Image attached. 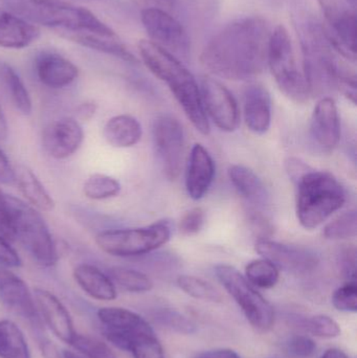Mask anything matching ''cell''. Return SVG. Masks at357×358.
<instances>
[{
    "instance_id": "obj_1",
    "label": "cell",
    "mask_w": 357,
    "mask_h": 358,
    "mask_svg": "<svg viewBox=\"0 0 357 358\" xmlns=\"http://www.w3.org/2000/svg\"><path fill=\"white\" fill-rule=\"evenodd\" d=\"M272 33V25L262 17L235 19L221 27L205 44L201 52V64L222 79H252L268 66Z\"/></svg>"
},
{
    "instance_id": "obj_2",
    "label": "cell",
    "mask_w": 357,
    "mask_h": 358,
    "mask_svg": "<svg viewBox=\"0 0 357 358\" xmlns=\"http://www.w3.org/2000/svg\"><path fill=\"white\" fill-rule=\"evenodd\" d=\"M297 27L303 54V75L310 96H328L339 90L342 78L352 73L344 62L348 60L337 52L326 27L316 19H300Z\"/></svg>"
},
{
    "instance_id": "obj_3",
    "label": "cell",
    "mask_w": 357,
    "mask_h": 358,
    "mask_svg": "<svg viewBox=\"0 0 357 358\" xmlns=\"http://www.w3.org/2000/svg\"><path fill=\"white\" fill-rule=\"evenodd\" d=\"M138 52L147 69L167 84L195 129L207 136L209 119L203 108L201 88L192 73L177 57L150 40H142L138 43Z\"/></svg>"
},
{
    "instance_id": "obj_4",
    "label": "cell",
    "mask_w": 357,
    "mask_h": 358,
    "mask_svg": "<svg viewBox=\"0 0 357 358\" xmlns=\"http://www.w3.org/2000/svg\"><path fill=\"white\" fill-rule=\"evenodd\" d=\"M8 12L33 24L69 31H87L104 37L117 34L87 8L62 0H0Z\"/></svg>"
},
{
    "instance_id": "obj_5",
    "label": "cell",
    "mask_w": 357,
    "mask_h": 358,
    "mask_svg": "<svg viewBox=\"0 0 357 358\" xmlns=\"http://www.w3.org/2000/svg\"><path fill=\"white\" fill-rule=\"evenodd\" d=\"M295 183L296 213L304 229H316L345 204V189L329 172L310 168Z\"/></svg>"
},
{
    "instance_id": "obj_6",
    "label": "cell",
    "mask_w": 357,
    "mask_h": 358,
    "mask_svg": "<svg viewBox=\"0 0 357 358\" xmlns=\"http://www.w3.org/2000/svg\"><path fill=\"white\" fill-rule=\"evenodd\" d=\"M14 229L15 241H19L25 252L42 267H52L58 263L56 243L41 213L20 198L6 194Z\"/></svg>"
},
{
    "instance_id": "obj_7",
    "label": "cell",
    "mask_w": 357,
    "mask_h": 358,
    "mask_svg": "<svg viewBox=\"0 0 357 358\" xmlns=\"http://www.w3.org/2000/svg\"><path fill=\"white\" fill-rule=\"evenodd\" d=\"M168 220L157 221L144 227L107 229L96 236V244L102 252L119 258L144 256L165 245L171 237Z\"/></svg>"
},
{
    "instance_id": "obj_8",
    "label": "cell",
    "mask_w": 357,
    "mask_h": 358,
    "mask_svg": "<svg viewBox=\"0 0 357 358\" xmlns=\"http://www.w3.org/2000/svg\"><path fill=\"white\" fill-rule=\"evenodd\" d=\"M268 66L281 92L296 103H305L310 94L303 73L298 66L293 42L283 25L272 29L268 45Z\"/></svg>"
},
{
    "instance_id": "obj_9",
    "label": "cell",
    "mask_w": 357,
    "mask_h": 358,
    "mask_svg": "<svg viewBox=\"0 0 357 358\" xmlns=\"http://www.w3.org/2000/svg\"><path fill=\"white\" fill-rule=\"evenodd\" d=\"M215 273L253 327L259 331H268L274 326L275 311L272 305L238 269L231 265L219 264L215 267Z\"/></svg>"
},
{
    "instance_id": "obj_10",
    "label": "cell",
    "mask_w": 357,
    "mask_h": 358,
    "mask_svg": "<svg viewBox=\"0 0 357 358\" xmlns=\"http://www.w3.org/2000/svg\"><path fill=\"white\" fill-rule=\"evenodd\" d=\"M326 19L329 37L349 62L356 60L357 0H318Z\"/></svg>"
},
{
    "instance_id": "obj_11",
    "label": "cell",
    "mask_w": 357,
    "mask_h": 358,
    "mask_svg": "<svg viewBox=\"0 0 357 358\" xmlns=\"http://www.w3.org/2000/svg\"><path fill=\"white\" fill-rule=\"evenodd\" d=\"M140 19L150 41L177 58H188L191 52L190 37L177 19L157 8H145Z\"/></svg>"
},
{
    "instance_id": "obj_12",
    "label": "cell",
    "mask_w": 357,
    "mask_h": 358,
    "mask_svg": "<svg viewBox=\"0 0 357 358\" xmlns=\"http://www.w3.org/2000/svg\"><path fill=\"white\" fill-rule=\"evenodd\" d=\"M155 152L161 162L163 174L175 180L182 171L184 136L182 124L169 115H159L152 128Z\"/></svg>"
},
{
    "instance_id": "obj_13",
    "label": "cell",
    "mask_w": 357,
    "mask_h": 358,
    "mask_svg": "<svg viewBox=\"0 0 357 358\" xmlns=\"http://www.w3.org/2000/svg\"><path fill=\"white\" fill-rule=\"evenodd\" d=\"M0 303L10 313L24 320L36 334L44 332L34 294L27 284L10 269L0 267Z\"/></svg>"
},
{
    "instance_id": "obj_14",
    "label": "cell",
    "mask_w": 357,
    "mask_h": 358,
    "mask_svg": "<svg viewBox=\"0 0 357 358\" xmlns=\"http://www.w3.org/2000/svg\"><path fill=\"white\" fill-rule=\"evenodd\" d=\"M199 88L203 108L213 123L222 131H236L240 124V111L232 92L211 77L203 78Z\"/></svg>"
},
{
    "instance_id": "obj_15",
    "label": "cell",
    "mask_w": 357,
    "mask_h": 358,
    "mask_svg": "<svg viewBox=\"0 0 357 358\" xmlns=\"http://www.w3.org/2000/svg\"><path fill=\"white\" fill-rule=\"evenodd\" d=\"M98 317L106 340L121 350L127 351L130 342L136 336L154 334L146 320L128 309L104 307L99 309Z\"/></svg>"
},
{
    "instance_id": "obj_16",
    "label": "cell",
    "mask_w": 357,
    "mask_h": 358,
    "mask_svg": "<svg viewBox=\"0 0 357 358\" xmlns=\"http://www.w3.org/2000/svg\"><path fill=\"white\" fill-rule=\"evenodd\" d=\"M84 130L75 117H61L44 127L41 143L46 155L57 161L69 159L84 142Z\"/></svg>"
},
{
    "instance_id": "obj_17",
    "label": "cell",
    "mask_w": 357,
    "mask_h": 358,
    "mask_svg": "<svg viewBox=\"0 0 357 358\" xmlns=\"http://www.w3.org/2000/svg\"><path fill=\"white\" fill-rule=\"evenodd\" d=\"M256 252L289 273L303 275L314 271L319 265L318 255L309 248L289 245L268 239L258 240Z\"/></svg>"
},
{
    "instance_id": "obj_18",
    "label": "cell",
    "mask_w": 357,
    "mask_h": 358,
    "mask_svg": "<svg viewBox=\"0 0 357 358\" xmlns=\"http://www.w3.org/2000/svg\"><path fill=\"white\" fill-rule=\"evenodd\" d=\"M310 138L323 152H333L341 140V121L335 101L331 96L321 98L312 113Z\"/></svg>"
},
{
    "instance_id": "obj_19",
    "label": "cell",
    "mask_w": 357,
    "mask_h": 358,
    "mask_svg": "<svg viewBox=\"0 0 357 358\" xmlns=\"http://www.w3.org/2000/svg\"><path fill=\"white\" fill-rule=\"evenodd\" d=\"M34 298L43 324L59 340L71 346L78 334L71 313L64 304L52 292L44 288H35Z\"/></svg>"
},
{
    "instance_id": "obj_20",
    "label": "cell",
    "mask_w": 357,
    "mask_h": 358,
    "mask_svg": "<svg viewBox=\"0 0 357 358\" xmlns=\"http://www.w3.org/2000/svg\"><path fill=\"white\" fill-rule=\"evenodd\" d=\"M35 71L39 81L52 90L67 87L79 77V69L71 60L52 52L36 57Z\"/></svg>"
},
{
    "instance_id": "obj_21",
    "label": "cell",
    "mask_w": 357,
    "mask_h": 358,
    "mask_svg": "<svg viewBox=\"0 0 357 358\" xmlns=\"http://www.w3.org/2000/svg\"><path fill=\"white\" fill-rule=\"evenodd\" d=\"M215 178V163L207 149L195 144L191 150L186 171V189L193 200H201L209 191Z\"/></svg>"
},
{
    "instance_id": "obj_22",
    "label": "cell",
    "mask_w": 357,
    "mask_h": 358,
    "mask_svg": "<svg viewBox=\"0 0 357 358\" xmlns=\"http://www.w3.org/2000/svg\"><path fill=\"white\" fill-rule=\"evenodd\" d=\"M243 115L247 128L256 134H264L272 124V98L259 84L247 86L243 94Z\"/></svg>"
},
{
    "instance_id": "obj_23",
    "label": "cell",
    "mask_w": 357,
    "mask_h": 358,
    "mask_svg": "<svg viewBox=\"0 0 357 358\" xmlns=\"http://www.w3.org/2000/svg\"><path fill=\"white\" fill-rule=\"evenodd\" d=\"M73 279L80 288L90 298L98 301H112L117 299L115 283L107 273L88 263H81L73 268Z\"/></svg>"
},
{
    "instance_id": "obj_24",
    "label": "cell",
    "mask_w": 357,
    "mask_h": 358,
    "mask_svg": "<svg viewBox=\"0 0 357 358\" xmlns=\"http://www.w3.org/2000/svg\"><path fill=\"white\" fill-rule=\"evenodd\" d=\"M39 29L33 23L10 12L0 13V48L21 50L33 43Z\"/></svg>"
},
{
    "instance_id": "obj_25",
    "label": "cell",
    "mask_w": 357,
    "mask_h": 358,
    "mask_svg": "<svg viewBox=\"0 0 357 358\" xmlns=\"http://www.w3.org/2000/svg\"><path fill=\"white\" fill-rule=\"evenodd\" d=\"M228 178L238 193L258 210L265 208L270 203V194L261 178L249 168L233 165L228 168Z\"/></svg>"
},
{
    "instance_id": "obj_26",
    "label": "cell",
    "mask_w": 357,
    "mask_h": 358,
    "mask_svg": "<svg viewBox=\"0 0 357 358\" xmlns=\"http://www.w3.org/2000/svg\"><path fill=\"white\" fill-rule=\"evenodd\" d=\"M15 182L25 201L39 212H52L56 202L36 173L25 165L14 167Z\"/></svg>"
},
{
    "instance_id": "obj_27",
    "label": "cell",
    "mask_w": 357,
    "mask_h": 358,
    "mask_svg": "<svg viewBox=\"0 0 357 358\" xmlns=\"http://www.w3.org/2000/svg\"><path fill=\"white\" fill-rule=\"evenodd\" d=\"M142 136V125L130 115H115L103 128L105 141L115 148H131L140 143Z\"/></svg>"
},
{
    "instance_id": "obj_28",
    "label": "cell",
    "mask_w": 357,
    "mask_h": 358,
    "mask_svg": "<svg viewBox=\"0 0 357 358\" xmlns=\"http://www.w3.org/2000/svg\"><path fill=\"white\" fill-rule=\"evenodd\" d=\"M0 90L20 115H31L33 111L31 94L20 76L6 62H0Z\"/></svg>"
},
{
    "instance_id": "obj_29",
    "label": "cell",
    "mask_w": 357,
    "mask_h": 358,
    "mask_svg": "<svg viewBox=\"0 0 357 358\" xmlns=\"http://www.w3.org/2000/svg\"><path fill=\"white\" fill-rule=\"evenodd\" d=\"M67 39L104 54L111 55L127 62H138L136 57L126 48L125 44L117 37H104L87 31H65Z\"/></svg>"
},
{
    "instance_id": "obj_30",
    "label": "cell",
    "mask_w": 357,
    "mask_h": 358,
    "mask_svg": "<svg viewBox=\"0 0 357 358\" xmlns=\"http://www.w3.org/2000/svg\"><path fill=\"white\" fill-rule=\"evenodd\" d=\"M0 358H31L24 334L10 320L0 321Z\"/></svg>"
},
{
    "instance_id": "obj_31",
    "label": "cell",
    "mask_w": 357,
    "mask_h": 358,
    "mask_svg": "<svg viewBox=\"0 0 357 358\" xmlns=\"http://www.w3.org/2000/svg\"><path fill=\"white\" fill-rule=\"evenodd\" d=\"M113 283L127 290L129 292H150L153 288V282L148 275L142 271L136 269L127 268V267L113 266L108 271V273Z\"/></svg>"
},
{
    "instance_id": "obj_32",
    "label": "cell",
    "mask_w": 357,
    "mask_h": 358,
    "mask_svg": "<svg viewBox=\"0 0 357 358\" xmlns=\"http://www.w3.org/2000/svg\"><path fill=\"white\" fill-rule=\"evenodd\" d=\"M121 189V183L117 178L102 173L92 174L83 185L84 195L94 201L117 197Z\"/></svg>"
},
{
    "instance_id": "obj_33",
    "label": "cell",
    "mask_w": 357,
    "mask_h": 358,
    "mask_svg": "<svg viewBox=\"0 0 357 358\" xmlns=\"http://www.w3.org/2000/svg\"><path fill=\"white\" fill-rule=\"evenodd\" d=\"M245 275L247 281L256 287L270 289L278 283L280 273L274 263L262 258L252 261L247 265Z\"/></svg>"
},
{
    "instance_id": "obj_34",
    "label": "cell",
    "mask_w": 357,
    "mask_h": 358,
    "mask_svg": "<svg viewBox=\"0 0 357 358\" xmlns=\"http://www.w3.org/2000/svg\"><path fill=\"white\" fill-rule=\"evenodd\" d=\"M177 285L182 292L192 298L215 303L222 301L221 294L212 284L201 278L194 275H180L177 278Z\"/></svg>"
},
{
    "instance_id": "obj_35",
    "label": "cell",
    "mask_w": 357,
    "mask_h": 358,
    "mask_svg": "<svg viewBox=\"0 0 357 358\" xmlns=\"http://www.w3.org/2000/svg\"><path fill=\"white\" fill-rule=\"evenodd\" d=\"M153 320L161 327L180 334H192L196 331V325L192 320L178 313L175 309L159 308L152 313Z\"/></svg>"
},
{
    "instance_id": "obj_36",
    "label": "cell",
    "mask_w": 357,
    "mask_h": 358,
    "mask_svg": "<svg viewBox=\"0 0 357 358\" xmlns=\"http://www.w3.org/2000/svg\"><path fill=\"white\" fill-rule=\"evenodd\" d=\"M297 321L300 327L319 338H333L341 334L339 324L328 315H319L314 317H300Z\"/></svg>"
},
{
    "instance_id": "obj_37",
    "label": "cell",
    "mask_w": 357,
    "mask_h": 358,
    "mask_svg": "<svg viewBox=\"0 0 357 358\" xmlns=\"http://www.w3.org/2000/svg\"><path fill=\"white\" fill-rule=\"evenodd\" d=\"M325 238L330 240H343L354 238L357 234V216L356 210H349L329 222L324 227Z\"/></svg>"
},
{
    "instance_id": "obj_38",
    "label": "cell",
    "mask_w": 357,
    "mask_h": 358,
    "mask_svg": "<svg viewBox=\"0 0 357 358\" xmlns=\"http://www.w3.org/2000/svg\"><path fill=\"white\" fill-rule=\"evenodd\" d=\"M71 346L84 358H117L108 345L92 336L77 334Z\"/></svg>"
},
{
    "instance_id": "obj_39",
    "label": "cell",
    "mask_w": 357,
    "mask_h": 358,
    "mask_svg": "<svg viewBox=\"0 0 357 358\" xmlns=\"http://www.w3.org/2000/svg\"><path fill=\"white\" fill-rule=\"evenodd\" d=\"M127 352L133 358H166L163 346L154 334H140L130 343Z\"/></svg>"
},
{
    "instance_id": "obj_40",
    "label": "cell",
    "mask_w": 357,
    "mask_h": 358,
    "mask_svg": "<svg viewBox=\"0 0 357 358\" xmlns=\"http://www.w3.org/2000/svg\"><path fill=\"white\" fill-rule=\"evenodd\" d=\"M333 306L344 313L357 311V286L356 281H348L335 290L333 296Z\"/></svg>"
},
{
    "instance_id": "obj_41",
    "label": "cell",
    "mask_w": 357,
    "mask_h": 358,
    "mask_svg": "<svg viewBox=\"0 0 357 358\" xmlns=\"http://www.w3.org/2000/svg\"><path fill=\"white\" fill-rule=\"evenodd\" d=\"M285 352L291 358H309L316 352V345L305 336H295L285 343Z\"/></svg>"
},
{
    "instance_id": "obj_42",
    "label": "cell",
    "mask_w": 357,
    "mask_h": 358,
    "mask_svg": "<svg viewBox=\"0 0 357 358\" xmlns=\"http://www.w3.org/2000/svg\"><path fill=\"white\" fill-rule=\"evenodd\" d=\"M205 215L203 208H195L188 210L180 219L178 229L182 236L198 234L205 225Z\"/></svg>"
},
{
    "instance_id": "obj_43",
    "label": "cell",
    "mask_w": 357,
    "mask_h": 358,
    "mask_svg": "<svg viewBox=\"0 0 357 358\" xmlns=\"http://www.w3.org/2000/svg\"><path fill=\"white\" fill-rule=\"evenodd\" d=\"M22 266V260L18 252L10 244V241L0 235V267L18 268Z\"/></svg>"
},
{
    "instance_id": "obj_44",
    "label": "cell",
    "mask_w": 357,
    "mask_h": 358,
    "mask_svg": "<svg viewBox=\"0 0 357 358\" xmlns=\"http://www.w3.org/2000/svg\"><path fill=\"white\" fill-rule=\"evenodd\" d=\"M0 235L3 236L8 241H15L14 229L10 208L6 201V194L0 189Z\"/></svg>"
},
{
    "instance_id": "obj_45",
    "label": "cell",
    "mask_w": 357,
    "mask_h": 358,
    "mask_svg": "<svg viewBox=\"0 0 357 358\" xmlns=\"http://www.w3.org/2000/svg\"><path fill=\"white\" fill-rule=\"evenodd\" d=\"M342 266L349 281H356V248H347L341 254Z\"/></svg>"
},
{
    "instance_id": "obj_46",
    "label": "cell",
    "mask_w": 357,
    "mask_h": 358,
    "mask_svg": "<svg viewBox=\"0 0 357 358\" xmlns=\"http://www.w3.org/2000/svg\"><path fill=\"white\" fill-rule=\"evenodd\" d=\"M35 336L38 346H39L40 351H41L44 358H63L56 345L46 338L44 332H40V334H35Z\"/></svg>"
},
{
    "instance_id": "obj_47",
    "label": "cell",
    "mask_w": 357,
    "mask_h": 358,
    "mask_svg": "<svg viewBox=\"0 0 357 358\" xmlns=\"http://www.w3.org/2000/svg\"><path fill=\"white\" fill-rule=\"evenodd\" d=\"M96 111H98V104L96 102L85 101V102L78 105L77 109H75V119L80 123L92 121V117L96 115Z\"/></svg>"
},
{
    "instance_id": "obj_48",
    "label": "cell",
    "mask_w": 357,
    "mask_h": 358,
    "mask_svg": "<svg viewBox=\"0 0 357 358\" xmlns=\"http://www.w3.org/2000/svg\"><path fill=\"white\" fill-rule=\"evenodd\" d=\"M15 182L14 167L10 165L6 155L0 149V183L13 185Z\"/></svg>"
},
{
    "instance_id": "obj_49",
    "label": "cell",
    "mask_w": 357,
    "mask_h": 358,
    "mask_svg": "<svg viewBox=\"0 0 357 358\" xmlns=\"http://www.w3.org/2000/svg\"><path fill=\"white\" fill-rule=\"evenodd\" d=\"M310 169L309 166L306 165L304 162L300 159L291 157L286 161V170L287 173L289 174V178L293 182L298 180L305 172Z\"/></svg>"
},
{
    "instance_id": "obj_50",
    "label": "cell",
    "mask_w": 357,
    "mask_h": 358,
    "mask_svg": "<svg viewBox=\"0 0 357 358\" xmlns=\"http://www.w3.org/2000/svg\"><path fill=\"white\" fill-rule=\"evenodd\" d=\"M201 358H241L235 351L230 349H218L203 353Z\"/></svg>"
},
{
    "instance_id": "obj_51",
    "label": "cell",
    "mask_w": 357,
    "mask_h": 358,
    "mask_svg": "<svg viewBox=\"0 0 357 358\" xmlns=\"http://www.w3.org/2000/svg\"><path fill=\"white\" fill-rule=\"evenodd\" d=\"M8 120H6V115H4L3 109L0 105V142H3L8 138Z\"/></svg>"
},
{
    "instance_id": "obj_52",
    "label": "cell",
    "mask_w": 357,
    "mask_h": 358,
    "mask_svg": "<svg viewBox=\"0 0 357 358\" xmlns=\"http://www.w3.org/2000/svg\"><path fill=\"white\" fill-rule=\"evenodd\" d=\"M321 358H348V357L340 349H328Z\"/></svg>"
},
{
    "instance_id": "obj_53",
    "label": "cell",
    "mask_w": 357,
    "mask_h": 358,
    "mask_svg": "<svg viewBox=\"0 0 357 358\" xmlns=\"http://www.w3.org/2000/svg\"><path fill=\"white\" fill-rule=\"evenodd\" d=\"M63 358H84L77 352H73V351L64 350L62 353Z\"/></svg>"
},
{
    "instance_id": "obj_54",
    "label": "cell",
    "mask_w": 357,
    "mask_h": 358,
    "mask_svg": "<svg viewBox=\"0 0 357 358\" xmlns=\"http://www.w3.org/2000/svg\"><path fill=\"white\" fill-rule=\"evenodd\" d=\"M198 358H201V357H198Z\"/></svg>"
}]
</instances>
